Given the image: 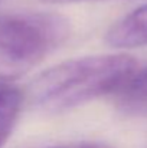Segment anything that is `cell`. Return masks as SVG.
I'll use <instances>...</instances> for the list:
<instances>
[{
    "instance_id": "1",
    "label": "cell",
    "mask_w": 147,
    "mask_h": 148,
    "mask_svg": "<svg viewBox=\"0 0 147 148\" xmlns=\"http://www.w3.org/2000/svg\"><path fill=\"white\" fill-rule=\"evenodd\" d=\"M136 71L128 55H97L59 63L30 85L35 105L48 112L77 108L99 97L114 94Z\"/></svg>"
},
{
    "instance_id": "2",
    "label": "cell",
    "mask_w": 147,
    "mask_h": 148,
    "mask_svg": "<svg viewBox=\"0 0 147 148\" xmlns=\"http://www.w3.org/2000/svg\"><path fill=\"white\" fill-rule=\"evenodd\" d=\"M68 35L69 23L61 14H0V85L29 72Z\"/></svg>"
},
{
    "instance_id": "3",
    "label": "cell",
    "mask_w": 147,
    "mask_h": 148,
    "mask_svg": "<svg viewBox=\"0 0 147 148\" xmlns=\"http://www.w3.org/2000/svg\"><path fill=\"white\" fill-rule=\"evenodd\" d=\"M107 42L120 49L147 45V6L136 9L118 20L107 33Z\"/></svg>"
},
{
    "instance_id": "4",
    "label": "cell",
    "mask_w": 147,
    "mask_h": 148,
    "mask_svg": "<svg viewBox=\"0 0 147 148\" xmlns=\"http://www.w3.org/2000/svg\"><path fill=\"white\" fill-rule=\"evenodd\" d=\"M117 109L126 116L147 118V66L134 71L115 92Z\"/></svg>"
},
{
    "instance_id": "5",
    "label": "cell",
    "mask_w": 147,
    "mask_h": 148,
    "mask_svg": "<svg viewBox=\"0 0 147 148\" xmlns=\"http://www.w3.org/2000/svg\"><path fill=\"white\" fill-rule=\"evenodd\" d=\"M22 92L7 84L0 85V148L9 140L20 114Z\"/></svg>"
},
{
    "instance_id": "6",
    "label": "cell",
    "mask_w": 147,
    "mask_h": 148,
    "mask_svg": "<svg viewBox=\"0 0 147 148\" xmlns=\"http://www.w3.org/2000/svg\"><path fill=\"white\" fill-rule=\"evenodd\" d=\"M50 148H111L104 144H97V143H78V144H66V145H56Z\"/></svg>"
},
{
    "instance_id": "7",
    "label": "cell",
    "mask_w": 147,
    "mask_h": 148,
    "mask_svg": "<svg viewBox=\"0 0 147 148\" xmlns=\"http://www.w3.org/2000/svg\"><path fill=\"white\" fill-rule=\"evenodd\" d=\"M45 3H58V4H62V3H78V1H92V0H42Z\"/></svg>"
}]
</instances>
